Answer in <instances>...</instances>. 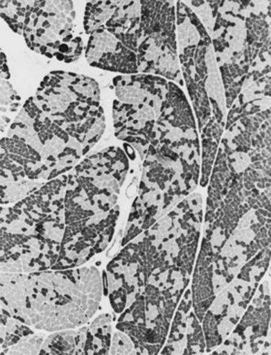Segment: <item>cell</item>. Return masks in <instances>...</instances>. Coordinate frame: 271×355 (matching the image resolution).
Returning <instances> with one entry per match:
<instances>
[{
  "mask_svg": "<svg viewBox=\"0 0 271 355\" xmlns=\"http://www.w3.org/2000/svg\"><path fill=\"white\" fill-rule=\"evenodd\" d=\"M123 247L104 272L105 293L109 295L116 315H121L143 295L148 279L146 232Z\"/></svg>",
  "mask_w": 271,
  "mask_h": 355,
  "instance_id": "15",
  "label": "cell"
},
{
  "mask_svg": "<svg viewBox=\"0 0 271 355\" xmlns=\"http://www.w3.org/2000/svg\"><path fill=\"white\" fill-rule=\"evenodd\" d=\"M110 354H131L137 355L135 344L126 333L117 331L112 338Z\"/></svg>",
  "mask_w": 271,
  "mask_h": 355,
  "instance_id": "27",
  "label": "cell"
},
{
  "mask_svg": "<svg viewBox=\"0 0 271 355\" xmlns=\"http://www.w3.org/2000/svg\"><path fill=\"white\" fill-rule=\"evenodd\" d=\"M233 331L212 354H270V282L259 286Z\"/></svg>",
  "mask_w": 271,
  "mask_h": 355,
  "instance_id": "16",
  "label": "cell"
},
{
  "mask_svg": "<svg viewBox=\"0 0 271 355\" xmlns=\"http://www.w3.org/2000/svg\"><path fill=\"white\" fill-rule=\"evenodd\" d=\"M270 246V208L246 213L218 253L212 256L216 295L261 250Z\"/></svg>",
  "mask_w": 271,
  "mask_h": 355,
  "instance_id": "14",
  "label": "cell"
},
{
  "mask_svg": "<svg viewBox=\"0 0 271 355\" xmlns=\"http://www.w3.org/2000/svg\"><path fill=\"white\" fill-rule=\"evenodd\" d=\"M31 1H18V0H1L0 13L5 23L15 33L23 34L24 24L26 14L30 8Z\"/></svg>",
  "mask_w": 271,
  "mask_h": 355,
  "instance_id": "25",
  "label": "cell"
},
{
  "mask_svg": "<svg viewBox=\"0 0 271 355\" xmlns=\"http://www.w3.org/2000/svg\"><path fill=\"white\" fill-rule=\"evenodd\" d=\"M21 35L30 50L62 62H74L84 51L72 1H31Z\"/></svg>",
  "mask_w": 271,
  "mask_h": 355,
  "instance_id": "12",
  "label": "cell"
},
{
  "mask_svg": "<svg viewBox=\"0 0 271 355\" xmlns=\"http://www.w3.org/2000/svg\"><path fill=\"white\" fill-rule=\"evenodd\" d=\"M105 127L98 83L75 73H51L2 138L1 163L17 182L37 191L77 166Z\"/></svg>",
  "mask_w": 271,
  "mask_h": 355,
  "instance_id": "1",
  "label": "cell"
},
{
  "mask_svg": "<svg viewBox=\"0 0 271 355\" xmlns=\"http://www.w3.org/2000/svg\"><path fill=\"white\" fill-rule=\"evenodd\" d=\"M138 195L121 245L150 229L196 189L201 148L196 120L184 92L170 83L162 114L143 158Z\"/></svg>",
  "mask_w": 271,
  "mask_h": 355,
  "instance_id": "2",
  "label": "cell"
},
{
  "mask_svg": "<svg viewBox=\"0 0 271 355\" xmlns=\"http://www.w3.org/2000/svg\"><path fill=\"white\" fill-rule=\"evenodd\" d=\"M204 24L227 110L244 87L270 74V1H187Z\"/></svg>",
  "mask_w": 271,
  "mask_h": 355,
  "instance_id": "4",
  "label": "cell"
},
{
  "mask_svg": "<svg viewBox=\"0 0 271 355\" xmlns=\"http://www.w3.org/2000/svg\"><path fill=\"white\" fill-rule=\"evenodd\" d=\"M1 352L35 334L30 327L1 309Z\"/></svg>",
  "mask_w": 271,
  "mask_h": 355,
  "instance_id": "23",
  "label": "cell"
},
{
  "mask_svg": "<svg viewBox=\"0 0 271 355\" xmlns=\"http://www.w3.org/2000/svg\"><path fill=\"white\" fill-rule=\"evenodd\" d=\"M200 322L193 309L191 291H187L175 312L167 344L161 354H204L207 343Z\"/></svg>",
  "mask_w": 271,
  "mask_h": 355,
  "instance_id": "18",
  "label": "cell"
},
{
  "mask_svg": "<svg viewBox=\"0 0 271 355\" xmlns=\"http://www.w3.org/2000/svg\"><path fill=\"white\" fill-rule=\"evenodd\" d=\"M44 341L45 339L42 335L33 334L15 346L2 351L1 354H40Z\"/></svg>",
  "mask_w": 271,
  "mask_h": 355,
  "instance_id": "26",
  "label": "cell"
},
{
  "mask_svg": "<svg viewBox=\"0 0 271 355\" xmlns=\"http://www.w3.org/2000/svg\"><path fill=\"white\" fill-rule=\"evenodd\" d=\"M128 171V156L116 146L102 149L80 161L67 175L66 225L119 217V196Z\"/></svg>",
  "mask_w": 271,
  "mask_h": 355,
  "instance_id": "8",
  "label": "cell"
},
{
  "mask_svg": "<svg viewBox=\"0 0 271 355\" xmlns=\"http://www.w3.org/2000/svg\"><path fill=\"white\" fill-rule=\"evenodd\" d=\"M10 72L6 56L1 53V131L11 121L8 114H13L19 106V96L8 82Z\"/></svg>",
  "mask_w": 271,
  "mask_h": 355,
  "instance_id": "24",
  "label": "cell"
},
{
  "mask_svg": "<svg viewBox=\"0 0 271 355\" xmlns=\"http://www.w3.org/2000/svg\"><path fill=\"white\" fill-rule=\"evenodd\" d=\"M141 1H91L85 6L84 28L91 34L105 29L137 55L140 39Z\"/></svg>",
  "mask_w": 271,
  "mask_h": 355,
  "instance_id": "17",
  "label": "cell"
},
{
  "mask_svg": "<svg viewBox=\"0 0 271 355\" xmlns=\"http://www.w3.org/2000/svg\"><path fill=\"white\" fill-rule=\"evenodd\" d=\"M254 208H270V156L236 171L218 205L206 212L204 239L211 243L213 256L226 243L239 220Z\"/></svg>",
  "mask_w": 271,
  "mask_h": 355,
  "instance_id": "10",
  "label": "cell"
},
{
  "mask_svg": "<svg viewBox=\"0 0 271 355\" xmlns=\"http://www.w3.org/2000/svg\"><path fill=\"white\" fill-rule=\"evenodd\" d=\"M139 74L157 76L183 87L178 60L177 12L173 1H141Z\"/></svg>",
  "mask_w": 271,
  "mask_h": 355,
  "instance_id": "11",
  "label": "cell"
},
{
  "mask_svg": "<svg viewBox=\"0 0 271 355\" xmlns=\"http://www.w3.org/2000/svg\"><path fill=\"white\" fill-rule=\"evenodd\" d=\"M202 224V196L192 194L145 231L146 303L177 307L196 261Z\"/></svg>",
  "mask_w": 271,
  "mask_h": 355,
  "instance_id": "6",
  "label": "cell"
},
{
  "mask_svg": "<svg viewBox=\"0 0 271 355\" xmlns=\"http://www.w3.org/2000/svg\"><path fill=\"white\" fill-rule=\"evenodd\" d=\"M114 134L145 158L156 121L162 114L170 80L146 74L121 75L112 80Z\"/></svg>",
  "mask_w": 271,
  "mask_h": 355,
  "instance_id": "9",
  "label": "cell"
},
{
  "mask_svg": "<svg viewBox=\"0 0 271 355\" xmlns=\"http://www.w3.org/2000/svg\"><path fill=\"white\" fill-rule=\"evenodd\" d=\"M175 12L178 60L199 132L207 125L225 128L228 110L211 37L186 2H175Z\"/></svg>",
  "mask_w": 271,
  "mask_h": 355,
  "instance_id": "7",
  "label": "cell"
},
{
  "mask_svg": "<svg viewBox=\"0 0 271 355\" xmlns=\"http://www.w3.org/2000/svg\"><path fill=\"white\" fill-rule=\"evenodd\" d=\"M87 327L78 330L67 329L53 332L43 343L40 354L80 355L85 354Z\"/></svg>",
  "mask_w": 271,
  "mask_h": 355,
  "instance_id": "21",
  "label": "cell"
},
{
  "mask_svg": "<svg viewBox=\"0 0 271 355\" xmlns=\"http://www.w3.org/2000/svg\"><path fill=\"white\" fill-rule=\"evenodd\" d=\"M85 58L90 65L100 69L121 75L139 74L136 53L105 29L90 34Z\"/></svg>",
  "mask_w": 271,
  "mask_h": 355,
  "instance_id": "19",
  "label": "cell"
},
{
  "mask_svg": "<svg viewBox=\"0 0 271 355\" xmlns=\"http://www.w3.org/2000/svg\"><path fill=\"white\" fill-rule=\"evenodd\" d=\"M1 309L47 332L75 329L98 310L105 293L96 268L33 273L1 272Z\"/></svg>",
  "mask_w": 271,
  "mask_h": 355,
  "instance_id": "3",
  "label": "cell"
},
{
  "mask_svg": "<svg viewBox=\"0 0 271 355\" xmlns=\"http://www.w3.org/2000/svg\"><path fill=\"white\" fill-rule=\"evenodd\" d=\"M270 263V246L261 250L216 295L202 318L207 351L218 347L231 334L252 300Z\"/></svg>",
  "mask_w": 271,
  "mask_h": 355,
  "instance_id": "13",
  "label": "cell"
},
{
  "mask_svg": "<svg viewBox=\"0 0 271 355\" xmlns=\"http://www.w3.org/2000/svg\"><path fill=\"white\" fill-rule=\"evenodd\" d=\"M212 256L211 243L209 240L202 239L201 250L195 266L191 290L193 309L201 322L216 298Z\"/></svg>",
  "mask_w": 271,
  "mask_h": 355,
  "instance_id": "20",
  "label": "cell"
},
{
  "mask_svg": "<svg viewBox=\"0 0 271 355\" xmlns=\"http://www.w3.org/2000/svg\"><path fill=\"white\" fill-rule=\"evenodd\" d=\"M67 175L1 208V272L33 273L52 269L65 232Z\"/></svg>",
  "mask_w": 271,
  "mask_h": 355,
  "instance_id": "5",
  "label": "cell"
},
{
  "mask_svg": "<svg viewBox=\"0 0 271 355\" xmlns=\"http://www.w3.org/2000/svg\"><path fill=\"white\" fill-rule=\"evenodd\" d=\"M112 318L110 314H103L95 318L87 327V344L85 354H110L111 349Z\"/></svg>",
  "mask_w": 271,
  "mask_h": 355,
  "instance_id": "22",
  "label": "cell"
}]
</instances>
